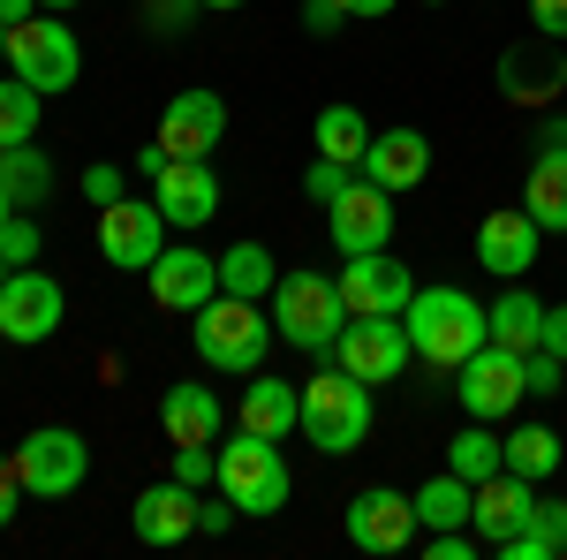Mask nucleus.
<instances>
[{
    "label": "nucleus",
    "mask_w": 567,
    "mask_h": 560,
    "mask_svg": "<svg viewBox=\"0 0 567 560\" xmlns=\"http://www.w3.org/2000/svg\"><path fill=\"white\" fill-rule=\"evenodd\" d=\"M401 326H409V348H416L432 371H462V364L492 342V310H484L470 288H416L409 310H401Z\"/></svg>",
    "instance_id": "obj_1"
},
{
    "label": "nucleus",
    "mask_w": 567,
    "mask_h": 560,
    "mask_svg": "<svg viewBox=\"0 0 567 560\" xmlns=\"http://www.w3.org/2000/svg\"><path fill=\"white\" fill-rule=\"evenodd\" d=\"M219 492L243 508V516H280L288 508V492H296V477H288V455H280V439H265V431H235V439H219Z\"/></svg>",
    "instance_id": "obj_2"
},
{
    "label": "nucleus",
    "mask_w": 567,
    "mask_h": 560,
    "mask_svg": "<svg viewBox=\"0 0 567 560\" xmlns=\"http://www.w3.org/2000/svg\"><path fill=\"white\" fill-rule=\"evenodd\" d=\"M189 342H197V356H205L213 371H227V379H250V371H265V342H272V326H265V303L227 296V288H219V296L197 310Z\"/></svg>",
    "instance_id": "obj_3"
},
{
    "label": "nucleus",
    "mask_w": 567,
    "mask_h": 560,
    "mask_svg": "<svg viewBox=\"0 0 567 560\" xmlns=\"http://www.w3.org/2000/svg\"><path fill=\"white\" fill-rule=\"evenodd\" d=\"M303 439L318 455H355L371 439V387L355 371H341V364L303 379Z\"/></svg>",
    "instance_id": "obj_4"
},
{
    "label": "nucleus",
    "mask_w": 567,
    "mask_h": 560,
    "mask_svg": "<svg viewBox=\"0 0 567 560\" xmlns=\"http://www.w3.org/2000/svg\"><path fill=\"white\" fill-rule=\"evenodd\" d=\"M341 326H349L341 281H326V273H280V281H272V334H280V342L326 356Z\"/></svg>",
    "instance_id": "obj_5"
},
{
    "label": "nucleus",
    "mask_w": 567,
    "mask_h": 560,
    "mask_svg": "<svg viewBox=\"0 0 567 560\" xmlns=\"http://www.w3.org/2000/svg\"><path fill=\"white\" fill-rule=\"evenodd\" d=\"M8 61H16V77L31 91H69L76 77H84V45H76V31L69 23H53V16H31V23H16L8 31Z\"/></svg>",
    "instance_id": "obj_6"
},
{
    "label": "nucleus",
    "mask_w": 567,
    "mask_h": 560,
    "mask_svg": "<svg viewBox=\"0 0 567 560\" xmlns=\"http://www.w3.org/2000/svg\"><path fill=\"white\" fill-rule=\"evenodd\" d=\"M16 470H23V492H31V500H69V492H76V485L91 477L84 431H69V425L23 431V447H16Z\"/></svg>",
    "instance_id": "obj_7"
},
{
    "label": "nucleus",
    "mask_w": 567,
    "mask_h": 560,
    "mask_svg": "<svg viewBox=\"0 0 567 560\" xmlns=\"http://www.w3.org/2000/svg\"><path fill=\"white\" fill-rule=\"evenodd\" d=\"M326 356H333L341 371H355L363 387H393L401 364H409L416 348H409V326H401V318H349V326L333 334Z\"/></svg>",
    "instance_id": "obj_8"
},
{
    "label": "nucleus",
    "mask_w": 567,
    "mask_h": 560,
    "mask_svg": "<svg viewBox=\"0 0 567 560\" xmlns=\"http://www.w3.org/2000/svg\"><path fill=\"white\" fill-rule=\"evenodd\" d=\"M167 251V213L144 205V197H114L99 205V258L122 265V273H152V258Z\"/></svg>",
    "instance_id": "obj_9"
},
{
    "label": "nucleus",
    "mask_w": 567,
    "mask_h": 560,
    "mask_svg": "<svg viewBox=\"0 0 567 560\" xmlns=\"http://www.w3.org/2000/svg\"><path fill=\"white\" fill-rule=\"evenodd\" d=\"M326 235H333V251H341V258L386 251V243H393V190H379V182H363V174H355L349 190L326 205Z\"/></svg>",
    "instance_id": "obj_10"
},
{
    "label": "nucleus",
    "mask_w": 567,
    "mask_h": 560,
    "mask_svg": "<svg viewBox=\"0 0 567 560\" xmlns=\"http://www.w3.org/2000/svg\"><path fill=\"white\" fill-rule=\"evenodd\" d=\"M61 310H69V296H61V281H45V273H8V288H0V342L16 348H39L61 334Z\"/></svg>",
    "instance_id": "obj_11"
},
{
    "label": "nucleus",
    "mask_w": 567,
    "mask_h": 560,
    "mask_svg": "<svg viewBox=\"0 0 567 560\" xmlns=\"http://www.w3.org/2000/svg\"><path fill=\"white\" fill-rule=\"evenodd\" d=\"M424 522H416V500L409 492H393V485H371V492H355L349 500V546L355 553H409V538H416Z\"/></svg>",
    "instance_id": "obj_12"
},
{
    "label": "nucleus",
    "mask_w": 567,
    "mask_h": 560,
    "mask_svg": "<svg viewBox=\"0 0 567 560\" xmlns=\"http://www.w3.org/2000/svg\"><path fill=\"white\" fill-rule=\"evenodd\" d=\"M454 379H462V387H454V394H462V409H470V417H484V425H499V417H507V409L529 394L523 356H515V348H499V342H484L477 356L454 371Z\"/></svg>",
    "instance_id": "obj_13"
},
{
    "label": "nucleus",
    "mask_w": 567,
    "mask_h": 560,
    "mask_svg": "<svg viewBox=\"0 0 567 560\" xmlns=\"http://www.w3.org/2000/svg\"><path fill=\"white\" fill-rule=\"evenodd\" d=\"M341 303H349V318H401L409 296H416V281H409V265H393L386 251H363V258H341Z\"/></svg>",
    "instance_id": "obj_14"
},
{
    "label": "nucleus",
    "mask_w": 567,
    "mask_h": 560,
    "mask_svg": "<svg viewBox=\"0 0 567 560\" xmlns=\"http://www.w3.org/2000/svg\"><path fill=\"white\" fill-rule=\"evenodd\" d=\"M152 303L159 310H175V318H197L205 303L219 296V258H205V251H189V243H167L159 258H152Z\"/></svg>",
    "instance_id": "obj_15"
},
{
    "label": "nucleus",
    "mask_w": 567,
    "mask_h": 560,
    "mask_svg": "<svg viewBox=\"0 0 567 560\" xmlns=\"http://www.w3.org/2000/svg\"><path fill=\"white\" fill-rule=\"evenodd\" d=\"M152 136L167 144V160H213V144L227 136V99L219 91H175Z\"/></svg>",
    "instance_id": "obj_16"
},
{
    "label": "nucleus",
    "mask_w": 567,
    "mask_h": 560,
    "mask_svg": "<svg viewBox=\"0 0 567 560\" xmlns=\"http://www.w3.org/2000/svg\"><path fill=\"white\" fill-rule=\"evenodd\" d=\"M152 205L167 213V227H205L219 213V174L213 160H167L152 174Z\"/></svg>",
    "instance_id": "obj_17"
},
{
    "label": "nucleus",
    "mask_w": 567,
    "mask_h": 560,
    "mask_svg": "<svg viewBox=\"0 0 567 560\" xmlns=\"http://www.w3.org/2000/svg\"><path fill=\"white\" fill-rule=\"evenodd\" d=\"M537 243H545V227L523 205H499V213L477 220V265L499 273V281H523L529 265H537Z\"/></svg>",
    "instance_id": "obj_18"
},
{
    "label": "nucleus",
    "mask_w": 567,
    "mask_h": 560,
    "mask_svg": "<svg viewBox=\"0 0 567 560\" xmlns=\"http://www.w3.org/2000/svg\"><path fill=\"white\" fill-rule=\"evenodd\" d=\"M355 174L401 197V190H416V182L432 174V136H424V130H371V144H363Z\"/></svg>",
    "instance_id": "obj_19"
},
{
    "label": "nucleus",
    "mask_w": 567,
    "mask_h": 560,
    "mask_svg": "<svg viewBox=\"0 0 567 560\" xmlns=\"http://www.w3.org/2000/svg\"><path fill=\"white\" fill-rule=\"evenodd\" d=\"M197 485H182V477H167V485H144L136 492V508H130V522H136V538L144 546H182V538H197Z\"/></svg>",
    "instance_id": "obj_20"
},
{
    "label": "nucleus",
    "mask_w": 567,
    "mask_h": 560,
    "mask_svg": "<svg viewBox=\"0 0 567 560\" xmlns=\"http://www.w3.org/2000/svg\"><path fill=\"white\" fill-rule=\"evenodd\" d=\"M159 425L175 447H219V425H227V409H219V394L205 379H182V387L159 394Z\"/></svg>",
    "instance_id": "obj_21"
},
{
    "label": "nucleus",
    "mask_w": 567,
    "mask_h": 560,
    "mask_svg": "<svg viewBox=\"0 0 567 560\" xmlns=\"http://www.w3.org/2000/svg\"><path fill=\"white\" fill-rule=\"evenodd\" d=\"M529 500H537V485H529V477H515V470L484 477L477 492H470V530H477L484 546H499V538H507V530H523Z\"/></svg>",
    "instance_id": "obj_22"
},
{
    "label": "nucleus",
    "mask_w": 567,
    "mask_h": 560,
    "mask_svg": "<svg viewBox=\"0 0 567 560\" xmlns=\"http://www.w3.org/2000/svg\"><path fill=\"white\" fill-rule=\"evenodd\" d=\"M523 213L545 227V235H567V144L553 136L537 160H529V182H523Z\"/></svg>",
    "instance_id": "obj_23"
},
{
    "label": "nucleus",
    "mask_w": 567,
    "mask_h": 560,
    "mask_svg": "<svg viewBox=\"0 0 567 560\" xmlns=\"http://www.w3.org/2000/svg\"><path fill=\"white\" fill-rule=\"evenodd\" d=\"M243 425L265 431V439L303 431V387H288V379H272V371H250V387H243Z\"/></svg>",
    "instance_id": "obj_24"
},
{
    "label": "nucleus",
    "mask_w": 567,
    "mask_h": 560,
    "mask_svg": "<svg viewBox=\"0 0 567 560\" xmlns=\"http://www.w3.org/2000/svg\"><path fill=\"white\" fill-rule=\"evenodd\" d=\"M492 553L499 560H560L567 553V500H529L523 530H507Z\"/></svg>",
    "instance_id": "obj_25"
},
{
    "label": "nucleus",
    "mask_w": 567,
    "mask_h": 560,
    "mask_svg": "<svg viewBox=\"0 0 567 560\" xmlns=\"http://www.w3.org/2000/svg\"><path fill=\"white\" fill-rule=\"evenodd\" d=\"M492 342L529 356V348H545V303L529 296L523 281H507V296L492 303Z\"/></svg>",
    "instance_id": "obj_26"
},
{
    "label": "nucleus",
    "mask_w": 567,
    "mask_h": 560,
    "mask_svg": "<svg viewBox=\"0 0 567 560\" xmlns=\"http://www.w3.org/2000/svg\"><path fill=\"white\" fill-rule=\"evenodd\" d=\"M272 281H280V265H272L265 243H227V251H219V288H227V296L265 303V296H272Z\"/></svg>",
    "instance_id": "obj_27"
},
{
    "label": "nucleus",
    "mask_w": 567,
    "mask_h": 560,
    "mask_svg": "<svg viewBox=\"0 0 567 560\" xmlns=\"http://www.w3.org/2000/svg\"><path fill=\"white\" fill-rule=\"evenodd\" d=\"M0 190H8L16 205H45V190H53V160H45L39 144H0Z\"/></svg>",
    "instance_id": "obj_28"
},
{
    "label": "nucleus",
    "mask_w": 567,
    "mask_h": 560,
    "mask_svg": "<svg viewBox=\"0 0 567 560\" xmlns=\"http://www.w3.org/2000/svg\"><path fill=\"white\" fill-rule=\"evenodd\" d=\"M470 492H477L470 477L439 470L432 485H424V492H409V500H416V522H424V530H462V522H470Z\"/></svg>",
    "instance_id": "obj_29"
},
{
    "label": "nucleus",
    "mask_w": 567,
    "mask_h": 560,
    "mask_svg": "<svg viewBox=\"0 0 567 560\" xmlns=\"http://www.w3.org/2000/svg\"><path fill=\"white\" fill-rule=\"evenodd\" d=\"M560 462H567V455H560V431H553V425H515V431H507V470H515V477L545 485Z\"/></svg>",
    "instance_id": "obj_30"
},
{
    "label": "nucleus",
    "mask_w": 567,
    "mask_h": 560,
    "mask_svg": "<svg viewBox=\"0 0 567 560\" xmlns=\"http://www.w3.org/2000/svg\"><path fill=\"white\" fill-rule=\"evenodd\" d=\"M446 470H454V477H470V485H484V477H499V470H507V439H499V431H492V425L477 417V425H470L462 439H454Z\"/></svg>",
    "instance_id": "obj_31"
},
{
    "label": "nucleus",
    "mask_w": 567,
    "mask_h": 560,
    "mask_svg": "<svg viewBox=\"0 0 567 560\" xmlns=\"http://www.w3.org/2000/svg\"><path fill=\"white\" fill-rule=\"evenodd\" d=\"M310 136H318V152L326 160H363V144H371V122L355 114V106H318V122H310Z\"/></svg>",
    "instance_id": "obj_32"
},
{
    "label": "nucleus",
    "mask_w": 567,
    "mask_h": 560,
    "mask_svg": "<svg viewBox=\"0 0 567 560\" xmlns=\"http://www.w3.org/2000/svg\"><path fill=\"white\" fill-rule=\"evenodd\" d=\"M39 106H45V91H31L23 77H8V84H0V144H31V136H39Z\"/></svg>",
    "instance_id": "obj_33"
},
{
    "label": "nucleus",
    "mask_w": 567,
    "mask_h": 560,
    "mask_svg": "<svg viewBox=\"0 0 567 560\" xmlns=\"http://www.w3.org/2000/svg\"><path fill=\"white\" fill-rule=\"evenodd\" d=\"M499 84L515 91V99H545V91H553V84H567V77L553 69V61H529V53H507V61H499Z\"/></svg>",
    "instance_id": "obj_34"
},
{
    "label": "nucleus",
    "mask_w": 567,
    "mask_h": 560,
    "mask_svg": "<svg viewBox=\"0 0 567 560\" xmlns=\"http://www.w3.org/2000/svg\"><path fill=\"white\" fill-rule=\"evenodd\" d=\"M349 182H355L349 160H326V152H318V160H310V174H303V197H310V205H333Z\"/></svg>",
    "instance_id": "obj_35"
},
{
    "label": "nucleus",
    "mask_w": 567,
    "mask_h": 560,
    "mask_svg": "<svg viewBox=\"0 0 567 560\" xmlns=\"http://www.w3.org/2000/svg\"><path fill=\"white\" fill-rule=\"evenodd\" d=\"M197 16H205V0H144V23H152L159 39H182Z\"/></svg>",
    "instance_id": "obj_36"
},
{
    "label": "nucleus",
    "mask_w": 567,
    "mask_h": 560,
    "mask_svg": "<svg viewBox=\"0 0 567 560\" xmlns=\"http://www.w3.org/2000/svg\"><path fill=\"white\" fill-rule=\"evenodd\" d=\"M523 379H529V394H567V364L553 356V348H529V356H523Z\"/></svg>",
    "instance_id": "obj_37"
},
{
    "label": "nucleus",
    "mask_w": 567,
    "mask_h": 560,
    "mask_svg": "<svg viewBox=\"0 0 567 560\" xmlns=\"http://www.w3.org/2000/svg\"><path fill=\"white\" fill-rule=\"evenodd\" d=\"M0 258L16 265V273H23V265L39 258V227H31L23 213H8V227H0Z\"/></svg>",
    "instance_id": "obj_38"
},
{
    "label": "nucleus",
    "mask_w": 567,
    "mask_h": 560,
    "mask_svg": "<svg viewBox=\"0 0 567 560\" xmlns=\"http://www.w3.org/2000/svg\"><path fill=\"white\" fill-rule=\"evenodd\" d=\"M175 477H182V485H197V492H205V485L219 477V447H175Z\"/></svg>",
    "instance_id": "obj_39"
},
{
    "label": "nucleus",
    "mask_w": 567,
    "mask_h": 560,
    "mask_svg": "<svg viewBox=\"0 0 567 560\" xmlns=\"http://www.w3.org/2000/svg\"><path fill=\"white\" fill-rule=\"evenodd\" d=\"M16 508H23V470H16V455H0V530L16 522Z\"/></svg>",
    "instance_id": "obj_40"
},
{
    "label": "nucleus",
    "mask_w": 567,
    "mask_h": 560,
    "mask_svg": "<svg viewBox=\"0 0 567 560\" xmlns=\"http://www.w3.org/2000/svg\"><path fill=\"white\" fill-rule=\"evenodd\" d=\"M349 16H341V0H303V31H318V39H333Z\"/></svg>",
    "instance_id": "obj_41"
},
{
    "label": "nucleus",
    "mask_w": 567,
    "mask_h": 560,
    "mask_svg": "<svg viewBox=\"0 0 567 560\" xmlns=\"http://www.w3.org/2000/svg\"><path fill=\"white\" fill-rule=\"evenodd\" d=\"M84 197L91 205H114L122 197V167H84Z\"/></svg>",
    "instance_id": "obj_42"
},
{
    "label": "nucleus",
    "mask_w": 567,
    "mask_h": 560,
    "mask_svg": "<svg viewBox=\"0 0 567 560\" xmlns=\"http://www.w3.org/2000/svg\"><path fill=\"white\" fill-rule=\"evenodd\" d=\"M529 23H537L545 39H567V0H529Z\"/></svg>",
    "instance_id": "obj_43"
},
{
    "label": "nucleus",
    "mask_w": 567,
    "mask_h": 560,
    "mask_svg": "<svg viewBox=\"0 0 567 560\" xmlns=\"http://www.w3.org/2000/svg\"><path fill=\"white\" fill-rule=\"evenodd\" d=\"M235 516H243V508H235L227 492H219V500H197V530H213V538H219V530H227Z\"/></svg>",
    "instance_id": "obj_44"
},
{
    "label": "nucleus",
    "mask_w": 567,
    "mask_h": 560,
    "mask_svg": "<svg viewBox=\"0 0 567 560\" xmlns=\"http://www.w3.org/2000/svg\"><path fill=\"white\" fill-rule=\"evenodd\" d=\"M545 348L567 364V303H545Z\"/></svg>",
    "instance_id": "obj_45"
},
{
    "label": "nucleus",
    "mask_w": 567,
    "mask_h": 560,
    "mask_svg": "<svg viewBox=\"0 0 567 560\" xmlns=\"http://www.w3.org/2000/svg\"><path fill=\"white\" fill-rule=\"evenodd\" d=\"M341 16H355V23H379V16H393V0H341Z\"/></svg>",
    "instance_id": "obj_46"
},
{
    "label": "nucleus",
    "mask_w": 567,
    "mask_h": 560,
    "mask_svg": "<svg viewBox=\"0 0 567 560\" xmlns=\"http://www.w3.org/2000/svg\"><path fill=\"white\" fill-rule=\"evenodd\" d=\"M31 8H39V0H0V31H16V23H31Z\"/></svg>",
    "instance_id": "obj_47"
},
{
    "label": "nucleus",
    "mask_w": 567,
    "mask_h": 560,
    "mask_svg": "<svg viewBox=\"0 0 567 560\" xmlns=\"http://www.w3.org/2000/svg\"><path fill=\"white\" fill-rule=\"evenodd\" d=\"M8 213H23V205H16V197H8V190H0V227H8Z\"/></svg>",
    "instance_id": "obj_48"
},
{
    "label": "nucleus",
    "mask_w": 567,
    "mask_h": 560,
    "mask_svg": "<svg viewBox=\"0 0 567 560\" xmlns=\"http://www.w3.org/2000/svg\"><path fill=\"white\" fill-rule=\"evenodd\" d=\"M205 8H250V0H205Z\"/></svg>",
    "instance_id": "obj_49"
},
{
    "label": "nucleus",
    "mask_w": 567,
    "mask_h": 560,
    "mask_svg": "<svg viewBox=\"0 0 567 560\" xmlns=\"http://www.w3.org/2000/svg\"><path fill=\"white\" fill-rule=\"evenodd\" d=\"M8 273H16V265H8V258H0V288H8Z\"/></svg>",
    "instance_id": "obj_50"
},
{
    "label": "nucleus",
    "mask_w": 567,
    "mask_h": 560,
    "mask_svg": "<svg viewBox=\"0 0 567 560\" xmlns=\"http://www.w3.org/2000/svg\"><path fill=\"white\" fill-rule=\"evenodd\" d=\"M39 8H76V0H39Z\"/></svg>",
    "instance_id": "obj_51"
},
{
    "label": "nucleus",
    "mask_w": 567,
    "mask_h": 560,
    "mask_svg": "<svg viewBox=\"0 0 567 560\" xmlns=\"http://www.w3.org/2000/svg\"><path fill=\"white\" fill-rule=\"evenodd\" d=\"M553 136H560V144H567V114H560V130H553Z\"/></svg>",
    "instance_id": "obj_52"
},
{
    "label": "nucleus",
    "mask_w": 567,
    "mask_h": 560,
    "mask_svg": "<svg viewBox=\"0 0 567 560\" xmlns=\"http://www.w3.org/2000/svg\"><path fill=\"white\" fill-rule=\"evenodd\" d=\"M432 8H446V0H432Z\"/></svg>",
    "instance_id": "obj_53"
}]
</instances>
